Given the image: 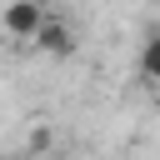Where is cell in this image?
Listing matches in <instances>:
<instances>
[{
	"instance_id": "6da1fadb",
	"label": "cell",
	"mask_w": 160,
	"mask_h": 160,
	"mask_svg": "<svg viewBox=\"0 0 160 160\" xmlns=\"http://www.w3.org/2000/svg\"><path fill=\"white\" fill-rule=\"evenodd\" d=\"M45 20L50 15H45L40 0H10L5 5V35H15V40H35Z\"/></svg>"
},
{
	"instance_id": "7a4b0ae2",
	"label": "cell",
	"mask_w": 160,
	"mask_h": 160,
	"mask_svg": "<svg viewBox=\"0 0 160 160\" xmlns=\"http://www.w3.org/2000/svg\"><path fill=\"white\" fill-rule=\"evenodd\" d=\"M35 45H40L45 55L65 60V55H75V30H70L65 20H45V25H40V35H35Z\"/></svg>"
},
{
	"instance_id": "3957f363",
	"label": "cell",
	"mask_w": 160,
	"mask_h": 160,
	"mask_svg": "<svg viewBox=\"0 0 160 160\" xmlns=\"http://www.w3.org/2000/svg\"><path fill=\"white\" fill-rule=\"evenodd\" d=\"M135 70H140V80H160V30H150V35L140 40V60H135Z\"/></svg>"
},
{
	"instance_id": "277c9868",
	"label": "cell",
	"mask_w": 160,
	"mask_h": 160,
	"mask_svg": "<svg viewBox=\"0 0 160 160\" xmlns=\"http://www.w3.org/2000/svg\"><path fill=\"white\" fill-rule=\"evenodd\" d=\"M50 140H55V135H50V125H35V130H30V150H35V155H45V150H50Z\"/></svg>"
}]
</instances>
